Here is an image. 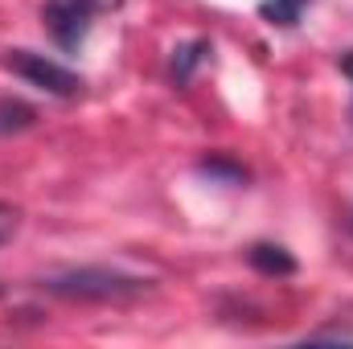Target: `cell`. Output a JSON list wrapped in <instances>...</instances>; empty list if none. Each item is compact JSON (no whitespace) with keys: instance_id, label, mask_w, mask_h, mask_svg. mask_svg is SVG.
I'll use <instances>...</instances> for the list:
<instances>
[{"instance_id":"5b68a950","label":"cell","mask_w":353,"mask_h":349,"mask_svg":"<svg viewBox=\"0 0 353 349\" xmlns=\"http://www.w3.org/2000/svg\"><path fill=\"white\" fill-rule=\"evenodd\" d=\"M37 119V111L21 99H0V132H21Z\"/></svg>"},{"instance_id":"277c9868","label":"cell","mask_w":353,"mask_h":349,"mask_svg":"<svg viewBox=\"0 0 353 349\" xmlns=\"http://www.w3.org/2000/svg\"><path fill=\"white\" fill-rule=\"evenodd\" d=\"M251 267L263 271V275H292V271H296V259H292L283 247L255 243V247H251Z\"/></svg>"},{"instance_id":"30bf717a","label":"cell","mask_w":353,"mask_h":349,"mask_svg":"<svg viewBox=\"0 0 353 349\" xmlns=\"http://www.w3.org/2000/svg\"><path fill=\"white\" fill-rule=\"evenodd\" d=\"M90 4H94V12H107V8H119L123 0H90Z\"/></svg>"},{"instance_id":"8992f818","label":"cell","mask_w":353,"mask_h":349,"mask_svg":"<svg viewBox=\"0 0 353 349\" xmlns=\"http://www.w3.org/2000/svg\"><path fill=\"white\" fill-rule=\"evenodd\" d=\"M205 54H210L205 41H189V46H181V50L173 54V79L176 83H189V74L197 70V62H201Z\"/></svg>"},{"instance_id":"52a82bcc","label":"cell","mask_w":353,"mask_h":349,"mask_svg":"<svg viewBox=\"0 0 353 349\" xmlns=\"http://www.w3.org/2000/svg\"><path fill=\"white\" fill-rule=\"evenodd\" d=\"M304 4H308V0H263L259 12H263L271 25H296L300 12H304Z\"/></svg>"},{"instance_id":"6da1fadb","label":"cell","mask_w":353,"mask_h":349,"mask_svg":"<svg viewBox=\"0 0 353 349\" xmlns=\"http://www.w3.org/2000/svg\"><path fill=\"white\" fill-rule=\"evenodd\" d=\"M46 292L66 296V300H128L148 288V279L115 271V267H66L41 279Z\"/></svg>"},{"instance_id":"7a4b0ae2","label":"cell","mask_w":353,"mask_h":349,"mask_svg":"<svg viewBox=\"0 0 353 349\" xmlns=\"http://www.w3.org/2000/svg\"><path fill=\"white\" fill-rule=\"evenodd\" d=\"M4 66H8L12 74H21L25 83L50 90V94H62V99H70V94L83 90V79H79L74 70H66V66H58L54 58L33 54V50H8V54H4Z\"/></svg>"},{"instance_id":"9c48e42d","label":"cell","mask_w":353,"mask_h":349,"mask_svg":"<svg viewBox=\"0 0 353 349\" xmlns=\"http://www.w3.org/2000/svg\"><path fill=\"white\" fill-rule=\"evenodd\" d=\"M12 230H17V210H12V206H0V243H4Z\"/></svg>"},{"instance_id":"ba28073f","label":"cell","mask_w":353,"mask_h":349,"mask_svg":"<svg viewBox=\"0 0 353 349\" xmlns=\"http://www.w3.org/2000/svg\"><path fill=\"white\" fill-rule=\"evenodd\" d=\"M197 173L218 177V181H226V185L247 181V169H243V165H234V161H226V157H210V161H201V165H197Z\"/></svg>"},{"instance_id":"3957f363","label":"cell","mask_w":353,"mask_h":349,"mask_svg":"<svg viewBox=\"0 0 353 349\" xmlns=\"http://www.w3.org/2000/svg\"><path fill=\"white\" fill-rule=\"evenodd\" d=\"M41 17H46V29L54 33V41L62 50H79L83 37H87V29H90L94 4L90 0H50L41 8Z\"/></svg>"}]
</instances>
